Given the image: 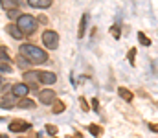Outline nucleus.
<instances>
[{
  "mask_svg": "<svg viewBox=\"0 0 158 138\" xmlns=\"http://www.w3.org/2000/svg\"><path fill=\"white\" fill-rule=\"evenodd\" d=\"M24 83L28 87H37L39 85V72H35V70L24 72Z\"/></svg>",
  "mask_w": 158,
  "mask_h": 138,
  "instance_id": "nucleus-6",
  "label": "nucleus"
},
{
  "mask_svg": "<svg viewBox=\"0 0 158 138\" xmlns=\"http://www.w3.org/2000/svg\"><path fill=\"white\" fill-rule=\"evenodd\" d=\"M138 41H140L143 46H151V39H149L143 31H140V33H138Z\"/></svg>",
  "mask_w": 158,
  "mask_h": 138,
  "instance_id": "nucleus-19",
  "label": "nucleus"
},
{
  "mask_svg": "<svg viewBox=\"0 0 158 138\" xmlns=\"http://www.w3.org/2000/svg\"><path fill=\"white\" fill-rule=\"evenodd\" d=\"M68 138H72V136H68Z\"/></svg>",
  "mask_w": 158,
  "mask_h": 138,
  "instance_id": "nucleus-29",
  "label": "nucleus"
},
{
  "mask_svg": "<svg viewBox=\"0 0 158 138\" xmlns=\"http://www.w3.org/2000/svg\"><path fill=\"white\" fill-rule=\"evenodd\" d=\"M2 87H4V81H2V79H0V89H2Z\"/></svg>",
  "mask_w": 158,
  "mask_h": 138,
  "instance_id": "nucleus-28",
  "label": "nucleus"
},
{
  "mask_svg": "<svg viewBox=\"0 0 158 138\" xmlns=\"http://www.w3.org/2000/svg\"><path fill=\"white\" fill-rule=\"evenodd\" d=\"M39 101L42 105H52L55 101V92L52 89H44V90H39Z\"/></svg>",
  "mask_w": 158,
  "mask_h": 138,
  "instance_id": "nucleus-5",
  "label": "nucleus"
},
{
  "mask_svg": "<svg viewBox=\"0 0 158 138\" xmlns=\"http://www.w3.org/2000/svg\"><path fill=\"white\" fill-rule=\"evenodd\" d=\"M30 129H31V123H28L24 120H13V122H9V131L11 133H26Z\"/></svg>",
  "mask_w": 158,
  "mask_h": 138,
  "instance_id": "nucleus-4",
  "label": "nucleus"
},
{
  "mask_svg": "<svg viewBox=\"0 0 158 138\" xmlns=\"http://www.w3.org/2000/svg\"><path fill=\"white\" fill-rule=\"evenodd\" d=\"M79 99H81V101H79V103H81V109H83V111H90V105L86 103V99H85V98H79Z\"/></svg>",
  "mask_w": 158,
  "mask_h": 138,
  "instance_id": "nucleus-23",
  "label": "nucleus"
},
{
  "mask_svg": "<svg viewBox=\"0 0 158 138\" xmlns=\"http://www.w3.org/2000/svg\"><path fill=\"white\" fill-rule=\"evenodd\" d=\"M42 44L46 46L48 50H55L59 46V35L53 30H46L42 33Z\"/></svg>",
  "mask_w": 158,
  "mask_h": 138,
  "instance_id": "nucleus-3",
  "label": "nucleus"
},
{
  "mask_svg": "<svg viewBox=\"0 0 158 138\" xmlns=\"http://www.w3.org/2000/svg\"><path fill=\"white\" fill-rule=\"evenodd\" d=\"M127 59H129V63L134 66L136 65V48H131L129 50V53H127Z\"/></svg>",
  "mask_w": 158,
  "mask_h": 138,
  "instance_id": "nucleus-20",
  "label": "nucleus"
},
{
  "mask_svg": "<svg viewBox=\"0 0 158 138\" xmlns=\"http://www.w3.org/2000/svg\"><path fill=\"white\" fill-rule=\"evenodd\" d=\"M7 15H9V17H17V15H19V9H11V11H7ZM19 17H20V15H19Z\"/></svg>",
  "mask_w": 158,
  "mask_h": 138,
  "instance_id": "nucleus-26",
  "label": "nucleus"
},
{
  "mask_svg": "<svg viewBox=\"0 0 158 138\" xmlns=\"http://www.w3.org/2000/svg\"><path fill=\"white\" fill-rule=\"evenodd\" d=\"M86 22H88V15H83L81 20H79V30H77L79 39H83V35H85V31H86Z\"/></svg>",
  "mask_w": 158,
  "mask_h": 138,
  "instance_id": "nucleus-13",
  "label": "nucleus"
},
{
  "mask_svg": "<svg viewBox=\"0 0 158 138\" xmlns=\"http://www.w3.org/2000/svg\"><path fill=\"white\" fill-rule=\"evenodd\" d=\"M64 109H66L64 101H61V99H55V101H53V109H52V112H53V114H61Z\"/></svg>",
  "mask_w": 158,
  "mask_h": 138,
  "instance_id": "nucleus-14",
  "label": "nucleus"
},
{
  "mask_svg": "<svg viewBox=\"0 0 158 138\" xmlns=\"http://www.w3.org/2000/svg\"><path fill=\"white\" fill-rule=\"evenodd\" d=\"M0 4H2V7L7 9V11L17 9V0H0Z\"/></svg>",
  "mask_w": 158,
  "mask_h": 138,
  "instance_id": "nucleus-16",
  "label": "nucleus"
},
{
  "mask_svg": "<svg viewBox=\"0 0 158 138\" xmlns=\"http://www.w3.org/2000/svg\"><path fill=\"white\" fill-rule=\"evenodd\" d=\"M88 131H90V135H94V136H101V135H103V129H101L99 125H96V123H90V125H88Z\"/></svg>",
  "mask_w": 158,
  "mask_h": 138,
  "instance_id": "nucleus-17",
  "label": "nucleus"
},
{
  "mask_svg": "<svg viewBox=\"0 0 158 138\" xmlns=\"http://www.w3.org/2000/svg\"><path fill=\"white\" fill-rule=\"evenodd\" d=\"M39 81L42 85H53L57 81V76L53 72H39Z\"/></svg>",
  "mask_w": 158,
  "mask_h": 138,
  "instance_id": "nucleus-8",
  "label": "nucleus"
},
{
  "mask_svg": "<svg viewBox=\"0 0 158 138\" xmlns=\"http://www.w3.org/2000/svg\"><path fill=\"white\" fill-rule=\"evenodd\" d=\"M149 129H151L153 133H158V125H155V123H149Z\"/></svg>",
  "mask_w": 158,
  "mask_h": 138,
  "instance_id": "nucleus-27",
  "label": "nucleus"
},
{
  "mask_svg": "<svg viewBox=\"0 0 158 138\" xmlns=\"http://www.w3.org/2000/svg\"><path fill=\"white\" fill-rule=\"evenodd\" d=\"M6 30H7V33H9V35H11L13 39H17V41H20V39H24V33H22V31L19 30V26H17V24H13V22H9Z\"/></svg>",
  "mask_w": 158,
  "mask_h": 138,
  "instance_id": "nucleus-9",
  "label": "nucleus"
},
{
  "mask_svg": "<svg viewBox=\"0 0 158 138\" xmlns=\"http://www.w3.org/2000/svg\"><path fill=\"white\" fill-rule=\"evenodd\" d=\"M19 52H20V55H22L28 63H31V65H42V63L48 61V53H46L44 50H40L39 46L22 44L19 48Z\"/></svg>",
  "mask_w": 158,
  "mask_h": 138,
  "instance_id": "nucleus-1",
  "label": "nucleus"
},
{
  "mask_svg": "<svg viewBox=\"0 0 158 138\" xmlns=\"http://www.w3.org/2000/svg\"><path fill=\"white\" fill-rule=\"evenodd\" d=\"M110 33H112L114 39H119V37H121V26H119V24H112V26H110Z\"/></svg>",
  "mask_w": 158,
  "mask_h": 138,
  "instance_id": "nucleus-18",
  "label": "nucleus"
},
{
  "mask_svg": "<svg viewBox=\"0 0 158 138\" xmlns=\"http://www.w3.org/2000/svg\"><path fill=\"white\" fill-rule=\"evenodd\" d=\"M0 72L2 74H7V72H11V66L7 63H4V65H0Z\"/></svg>",
  "mask_w": 158,
  "mask_h": 138,
  "instance_id": "nucleus-24",
  "label": "nucleus"
},
{
  "mask_svg": "<svg viewBox=\"0 0 158 138\" xmlns=\"http://www.w3.org/2000/svg\"><path fill=\"white\" fill-rule=\"evenodd\" d=\"M17 26H19V30H20L24 35H31V33H35V30H37V20H35V17H31V15H20L19 20H17Z\"/></svg>",
  "mask_w": 158,
  "mask_h": 138,
  "instance_id": "nucleus-2",
  "label": "nucleus"
},
{
  "mask_svg": "<svg viewBox=\"0 0 158 138\" xmlns=\"http://www.w3.org/2000/svg\"><path fill=\"white\" fill-rule=\"evenodd\" d=\"M13 94L11 96H2L0 98V107L2 109H13V105H15V101H13Z\"/></svg>",
  "mask_w": 158,
  "mask_h": 138,
  "instance_id": "nucleus-11",
  "label": "nucleus"
},
{
  "mask_svg": "<svg viewBox=\"0 0 158 138\" xmlns=\"http://www.w3.org/2000/svg\"><path fill=\"white\" fill-rule=\"evenodd\" d=\"M19 107L20 109H35V101L33 99H28V98H22L19 101Z\"/></svg>",
  "mask_w": 158,
  "mask_h": 138,
  "instance_id": "nucleus-15",
  "label": "nucleus"
},
{
  "mask_svg": "<svg viewBox=\"0 0 158 138\" xmlns=\"http://www.w3.org/2000/svg\"><path fill=\"white\" fill-rule=\"evenodd\" d=\"M118 94H119V98H121V99H125V101H132V99H134V94L129 90V89H125V87H119Z\"/></svg>",
  "mask_w": 158,
  "mask_h": 138,
  "instance_id": "nucleus-12",
  "label": "nucleus"
},
{
  "mask_svg": "<svg viewBox=\"0 0 158 138\" xmlns=\"http://www.w3.org/2000/svg\"><path fill=\"white\" fill-rule=\"evenodd\" d=\"M92 109H94V111H98V109H99V101H98V98H94V99H92Z\"/></svg>",
  "mask_w": 158,
  "mask_h": 138,
  "instance_id": "nucleus-25",
  "label": "nucleus"
},
{
  "mask_svg": "<svg viewBox=\"0 0 158 138\" xmlns=\"http://www.w3.org/2000/svg\"><path fill=\"white\" fill-rule=\"evenodd\" d=\"M30 92V87L28 85H24V83H19V85H13V89H11V94L15 96V98H26V94Z\"/></svg>",
  "mask_w": 158,
  "mask_h": 138,
  "instance_id": "nucleus-7",
  "label": "nucleus"
},
{
  "mask_svg": "<svg viewBox=\"0 0 158 138\" xmlns=\"http://www.w3.org/2000/svg\"><path fill=\"white\" fill-rule=\"evenodd\" d=\"M57 131H59V129H57L55 125H52V123L46 125V133H48V135H57Z\"/></svg>",
  "mask_w": 158,
  "mask_h": 138,
  "instance_id": "nucleus-21",
  "label": "nucleus"
},
{
  "mask_svg": "<svg viewBox=\"0 0 158 138\" xmlns=\"http://www.w3.org/2000/svg\"><path fill=\"white\" fill-rule=\"evenodd\" d=\"M17 63H19V66H20V68H26V66H28V61H26V59H24L22 55H20L19 59H17Z\"/></svg>",
  "mask_w": 158,
  "mask_h": 138,
  "instance_id": "nucleus-22",
  "label": "nucleus"
},
{
  "mask_svg": "<svg viewBox=\"0 0 158 138\" xmlns=\"http://www.w3.org/2000/svg\"><path fill=\"white\" fill-rule=\"evenodd\" d=\"M52 2H53V0H28V4H30L31 7H37V9H46V7H50Z\"/></svg>",
  "mask_w": 158,
  "mask_h": 138,
  "instance_id": "nucleus-10",
  "label": "nucleus"
}]
</instances>
